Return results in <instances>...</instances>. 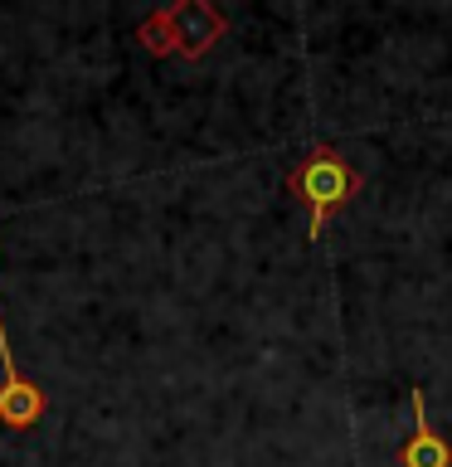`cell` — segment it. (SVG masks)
<instances>
[{
	"mask_svg": "<svg viewBox=\"0 0 452 467\" xmlns=\"http://www.w3.org/2000/svg\"><path fill=\"white\" fill-rule=\"evenodd\" d=\"M137 39H141V44H146V49H151V54H166V49H175L166 10H160V15H151V20H146V25L137 29Z\"/></svg>",
	"mask_w": 452,
	"mask_h": 467,
	"instance_id": "obj_5",
	"label": "cell"
},
{
	"mask_svg": "<svg viewBox=\"0 0 452 467\" xmlns=\"http://www.w3.org/2000/svg\"><path fill=\"white\" fill-rule=\"evenodd\" d=\"M0 370H5V385H0V423L5 429H35L44 419V389L15 365V350L5 341V317H0Z\"/></svg>",
	"mask_w": 452,
	"mask_h": 467,
	"instance_id": "obj_2",
	"label": "cell"
},
{
	"mask_svg": "<svg viewBox=\"0 0 452 467\" xmlns=\"http://www.w3.org/2000/svg\"><path fill=\"white\" fill-rule=\"evenodd\" d=\"M292 195L306 204V239H321L326 219L360 195V171L350 166L335 146H316V151L292 171Z\"/></svg>",
	"mask_w": 452,
	"mask_h": 467,
	"instance_id": "obj_1",
	"label": "cell"
},
{
	"mask_svg": "<svg viewBox=\"0 0 452 467\" xmlns=\"http://www.w3.org/2000/svg\"><path fill=\"white\" fill-rule=\"evenodd\" d=\"M404 467H452V448L443 443V433L428 423V404H423V389H414V438L399 452Z\"/></svg>",
	"mask_w": 452,
	"mask_h": 467,
	"instance_id": "obj_4",
	"label": "cell"
},
{
	"mask_svg": "<svg viewBox=\"0 0 452 467\" xmlns=\"http://www.w3.org/2000/svg\"><path fill=\"white\" fill-rule=\"evenodd\" d=\"M166 20H170L175 49H180L185 58H200L210 44H219V35H224V15H219L210 0H185V5H170Z\"/></svg>",
	"mask_w": 452,
	"mask_h": 467,
	"instance_id": "obj_3",
	"label": "cell"
}]
</instances>
